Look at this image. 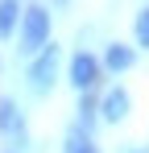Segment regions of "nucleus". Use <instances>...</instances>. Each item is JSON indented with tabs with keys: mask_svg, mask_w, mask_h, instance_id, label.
I'll list each match as a JSON object with an SVG mask.
<instances>
[{
	"mask_svg": "<svg viewBox=\"0 0 149 153\" xmlns=\"http://www.w3.org/2000/svg\"><path fill=\"white\" fill-rule=\"evenodd\" d=\"M50 46V13L42 4L21 8V54H37Z\"/></svg>",
	"mask_w": 149,
	"mask_h": 153,
	"instance_id": "obj_1",
	"label": "nucleus"
},
{
	"mask_svg": "<svg viewBox=\"0 0 149 153\" xmlns=\"http://www.w3.org/2000/svg\"><path fill=\"white\" fill-rule=\"evenodd\" d=\"M99 66H108L112 75H124V71L137 66V50H133V46H120V42H112V46L104 50V62H99Z\"/></svg>",
	"mask_w": 149,
	"mask_h": 153,
	"instance_id": "obj_5",
	"label": "nucleus"
},
{
	"mask_svg": "<svg viewBox=\"0 0 149 153\" xmlns=\"http://www.w3.org/2000/svg\"><path fill=\"white\" fill-rule=\"evenodd\" d=\"M95 116H99V100L91 95V91H83V100H79V128H87V132H91Z\"/></svg>",
	"mask_w": 149,
	"mask_h": 153,
	"instance_id": "obj_9",
	"label": "nucleus"
},
{
	"mask_svg": "<svg viewBox=\"0 0 149 153\" xmlns=\"http://www.w3.org/2000/svg\"><path fill=\"white\" fill-rule=\"evenodd\" d=\"M137 42L149 46V8H141V17H137Z\"/></svg>",
	"mask_w": 149,
	"mask_h": 153,
	"instance_id": "obj_10",
	"label": "nucleus"
},
{
	"mask_svg": "<svg viewBox=\"0 0 149 153\" xmlns=\"http://www.w3.org/2000/svg\"><path fill=\"white\" fill-rule=\"evenodd\" d=\"M54 79H58V46L50 42L46 50L33 54V66H29V87H33V95H46L50 87H54Z\"/></svg>",
	"mask_w": 149,
	"mask_h": 153,
	"instance_id": "obj_2",
	"label": "nucleus"
},
{
	"mask_svg": "<svg viewBox=\"0 0 149 153\" xmlns=\"http://www.w3.org/2000/svg\"><path fill=\"white\" fill-rule=\"evenodd\" d=\"M66 153H99V149H95V141H91L87 128L71 124V132H66Z\"/></svg>",
	"mask_w": 149,
	"mask_h": 153,
	"instance_id": "obj_8",
	"label": "nucleus"
},
{
	"mask_svg": "<svg viewBox=\"0 0 149 153\" xmlns=\"http://www.w3.org/2000/svg\"><path fill=\"white\" fill-rule=\"evenodd\" d=\"M124 153H141V149H124Z\"/></svg>",
	"mask_w": 149,
	"mask_h": 153,
	"instance_id": "obj_11",
	"label": "nucleus"
},
{
	"mask_svg": "<svg viewBox=\"0 0 149 153\" xmlns=\"http://www.w3.org/2000/svg\"><path fill=\"white\" fill-rule=\"evenodd\" d=\"M128 91L124 87H112V91H104V100H99V116L108 120V124H120L124 116H128Z\"/></svg>",
	"mask_w": 149,
	"mask_h": 153,
	"instance_id": "obj_4",
	"label": "nucleus"
},
{
	"mask_svg": "<svg viewBox=\"0 0 149 153\" xmlns=\"http://www.w3.org/2000/svg\"><path fill=\"white\" fill-rule=\"evenodd\" d=\"M99 71H104V66H99V58H95V54L79 50V54L71 58V87L79 91V95H83V91H95Z\"/></svg>",
	"mask_w": 149,
	"mask_h": 153,
	"instance_id": "obj_3",
	"label": "nucleus"
},
{
	"mask_svg": "<svg viewBox=\"0 0 149 153\" xmlns=\"http://www.w3.org/2000/svg\"><path fill=\"white\" fill-rule=\"evenodd\" d=\"M21 25V4L17 0H0V37H13Z\"/></svg>",
	"mask_w": 149,
	"mask_h": 153,
	"instance_id": "obj_7",
	"label": "nucleus"
},
{
	"mask_svg": "<svg viewBox=\"0 0 149 153\" xmlns=\"http://www.w3.org/2000/svg\"><path fill=\"white\" fill-rule=\"evenodd\" d=\"M0 132L25 141V120H21V108H17L13 100H0Z\"/></svg>",
	"mask_w": 149,
	"mask_h": 153,
	"instance_id": "obj_6",
	"label": "nucleus"
}]
</instances>
